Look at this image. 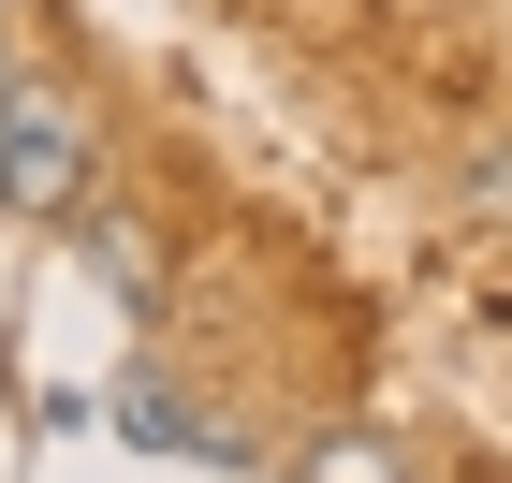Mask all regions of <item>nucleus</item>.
Masks as SVG:
<instances>
[{"mask_svg": "<svg viewBox=\"0 0 512 483\" xmlns=\"http://www.w3.org/2000/svg\"><path fill=\"white\" fill-rule=\"evenodd\" d=\"M0 205H15V220H74V205H88V132L59 118L44 88L0 118Z\"/></svg>", "mask_w": 512, "mask_h": 483, "instance_id": "obj_1", "label": "nucleus"}, {"mask_svg": "<svg viewBox=\"0 0 512 483\" xmlns=\"http://www.w3.org/2000/svg\"><path fill=\"white\" fill-rule=\"evenodd\" d=\"M74 249H88V279L118 293V308H132V322H161V249H147V235H132V220H74Z\"/></svg>", "mask_w": 512, "mask_h": 483, "instance_id": "obj_2", "label": "nucleus"}, {"mask_svg": "<svg viewBox=\"0 0 512 483\" xmlns=\"http://www.w3.org/2000/svg\"><path fill=\"white\" fill-rule=\"evenodd\" d=\"M118 425H147L161 454H235V440H205V410L176 396V381H147V366H132V381H118Z\"/></svg>", "mask_w": 512, "mask_h": 483, "instance_id": "obj_3", "label": "nucleus"}, {"mask_svg": "<svg viewBox=\"0 0 512 483\" xmlns=\"http://www.w3.org/2000/svg\"><path fill=\"white\" fill-rule=\"evenodd\" d=\"M454 205H469V220H512V147H483L469 176H454Z\"/></svg>", "mask_w": 512, "mask_h": 483, "instance_id": "obj_4", "label": "nucleus"}]
</instances>
